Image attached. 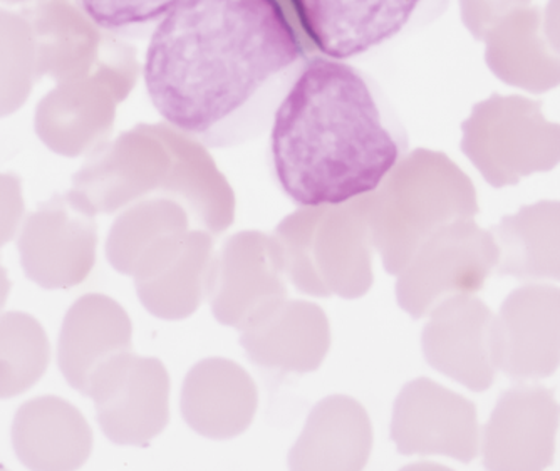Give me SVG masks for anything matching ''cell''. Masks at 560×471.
<instances>
[{
    "instance_id": "1",
    "label": "cell",
    "mask_w": 560,
    "mask_h": 471,
    "mask_svg": "<svg viewBox=\"0 0 560 471\" xmlns=\"http://www.w3.org/2000/svg\"><path fill=\"white\" fill-rule=\"evenodd\" d=\"M310 56L280 0H185L151 31L144 87L170 127L234 148L269 130Z\"/></svg>"
},
{
    "instance_id": "2",
    "label": "cell",
    "mask_w": 560,
    "mask_h": 471,
    "mask_svg": "<svg viewBox=\"0 0 560 471\" xmlns=\"http://www.w3.org/2000/svg\"><path fill=\"white\" fill-rule=\"evenodd\" d=\"M269 165L301 209L342 205L383 185L410 138L383 87L349 61L311 55L277 106Z\"/></svg>"
},
{
    "instance_id": "3",
    "label": "cell",
    "mask_w": 560,
    "mask_h": 471,
    "mask_svg": "<svg viewBox=\"0 0 560 471\" xmlns=\"http://www.w3.org/2000/svg\"><path fill=\"white\" fill-rule=\"evenodd\" d=\"M477 213L470 178L445 155L418 150L370 193L371 244L386 272L399 275L433 232Z\"/></svg>"
},
{
    "instance_id": "4",
    "label": "cell",
    "mask_w": 560,
    "mask_h": 471,
    "mask_svg": "<svg viewBox=\"0 0 560 471\" xmlns=\"http://www.w3.org/2000/svg\"><path fill=\"white\" fill-rule=\"evenodd\" d=\"M370 195L291 213L273 232L285 278L302 294L358 299L373 285Z\"/></svg>"
},
{
    "instance_id": "5",
    "label": "cell",
    "mask_w": 560,
    "mask_h": 471,
    "mask_svg": "<svg viewBox=\"0 0 560 471\" xmlns=\"http://www.w3.org/2000/svg\"><path fill=\"white\" fill-rule=\"evenodd\" d=\"M462 128V150L492 187H512L560 163V125L547 121L542 102L495 93Z\"/></svg>"
},
{
    "instance_id": "6",
    "label": "cell",
    "mask_w": 560,
    "mask_h": 471,
    "mask_svg": "<svg viewBox=\"0 0 560 471\" xmlns=\"http://www.w3.org/2000/svg\"><path fill=\"white\" fill-rule=\"evenodd\" d=\"M289 5L316 52L351 61L430 26L450 0H289Z\"/></svg>"
},
{
    "instance_id": "7",
    "label": "cell",
    "mask_w": 560,
    "mask_h": 471,
    "mask_svg": "<svg viewBox=\"0 0 560 471\" xmlns=\"http://www.w3.org/2000/svg\"><path fill=\"white\" fill-rule=\"evenodd\" d=\"M500 260L492 232L474 219L446 223L433 232L396 282L399 307L413 319L430 314L453 295L481 291Z\"/></svg>"
},
{
    "instance_id": "8",
    "label": "cell",
    "mask_w": 560,
    "mask_h": 471,
    "mask_svg": "<svg viewBox=\"0 0 560 471\" xmlns=\"http://www.w3.org/2000/svg\"><path fill=\"white\" fill-rule=\"evenodd\" d=\"M284 263L276 237L242 232L213 256L206 295L220 325L250 331L288 301Z\"/></svg>"
},
{
    "instance_id": "9",
    "label": "cell",
    "mask_w": 560,
    "mask_h": 471,
    "mask_svg": "<svg viewBox=\"0 0 560 471\" xmlns=\"http://www.w3.org/2000/svg\"><path fill=\"white\" fill-rule=\"evenodd\" d=\"M90 396L115 445H148L168 423V375L153 357L116 354L94 370Z\"/></svg>"
},
{
    "instance_id": "10",
    "label": "cell",
    "mask_w": 560,
    "mask_h": 471,
    "mask_svg": "<svg viewBox=\"0 0 560 471\" xmlns=\"http://www.w3.org/2000/svg\"><path fill=\"white\" fill-rule=\"evenodd\" d=\"M97 223L71 197L55 195L31 213L18 240L27 279L47 289L83 284L96 263Z\"/></svg>"
},
{
    "instance_id": "11",
    "label": "cell",
    "mask_w": 560,
    "mask_h": 471,
    "mask_svg": "<svg viewBox=\"0 0 560 471\" xmlns=\"http://www.w3.org/2000/svg\"><path fill=\"white\" fill-rule=\"evenodd\" d=\"M492 354L495 367L512 381L552 376L560 366V289H515L493 320Z\"/></svg>"
},
{
    "instance_id": "12",
    "label": "cell",
    "mask_w": 560,
    "mask_h": 471,
    "mask_svg": "<svg viewBox=\"0 0 560 471\" xmlns=\"http://www.w3.org/2000/svg\"><path fill=\"white\" fill-rule=\"evenodd\" d=\"M213 254L207 231L168 232L148 245L131 269L138 297L153 316L178 320L191 316L206 295Z\"/></svg>"
},
{
    "instance_id": "13",
    "label": "cell",
    "mask_w": 560,
    "mask_h": 471,
    "mask_svg": "<svg viewBox=\"0 0 560 471\" xmlns=\"http://www.w3.org/2000/svg\"><path fill=\"white\" fill-rule=\"evenodd\" d=\"M392 438L402 455H446L470 463L480 445L477 408L430 379H418L396 401Z\"/></svg>"
},
{
    "instance_id": "14",
    "label": "cell",
    "mask_w": 560,
    "mask_h": 471,
    "mask_svg": "<svg viewBox=\"0 0 560 471\" xmlns=\"http://www.w3.org/2000/svg\"><path fill=\"white\" fill-rule=\"evenodd\" d=\"M559 421L552 389L537 385L509 389L483 428V464L489 470L552 467Z\"/></svg>"
},
{
    "instance_id": "15",
    "label": "cell",
    "mask_w": 560,
    "mask_h": 471,
    "mask_svg": "<svg viewBox=\"0 0 560 471\" xmlns=\"http://www.w3.org/2000/svg\"><path fill=\"white\" fill-rule=\"evenodd\" d=\"M430 316L423 331V353L430 366L471 391H487L497 369L492 354L495 316L489 306L470 295H453Z\"/></svg>"
},
{
    "instance_id": "16",
    "label": "cell",
    "mask_w": 560,
    "mask_h": 471,
    "mask_svg": "<svg viewBox=\"0 0 560 471\" xmlns=\"http://www.w3.org/2000/svg\"><path fill=\"white\" fill-rule=\"evenodd\" d=\"M131 320L108 295L86 294L72 304L62 322L58 364L71 388L90 396L94 370L131 351Z\"/></svg>"
},
{
    "instance_id": "17",
    "label": "cell",
    "mask_w": 560,
    "mask_h": 471,
    "mask_svg": "<svg viewBox=\"0 0 560 471\" xmlns=\"http://www.w3.org/2000/svg\"><path fill=\"white\" fill-rule=\"evenodd\" d=\"M12 445L30 470H75L93 451V432L74 404L59 396H40L15 413Z\"/></svg>"
},
{
    "instance_id": "18",
    "label": "cell",
    "mask_w": 560,
    "mask_h": 471,
    "mask_svg": "<svg viewBox=\"0 0 560 471\" xmlns=\"http://www.w3.org/2000/svg\"><path fill=\"white\" fill-rule=\"evenodd\" d=\"M542 11L527 5L505 15L486 36L490 71L509 86L544 94L560 86V56L542 36Z\"/></svg>"
},
{
    "instance_id": "19",
    "label": "cell",
    "mask_w": 560,
    "mask_h": 471,
    "mask_svg": "<svg viewBox=\"0 0 560 471\" xmlns=\"http://www.w3.org/2000/svg\"><path fill=\"white\" fill-rule=\"evenodd\" d=\"M113 125V106L91 80L56 84L40 99L34 116L39 140L50 152L68 158L93 150Z\"/></svg>"
},
{
    "instance_id": "20",
    "label": "cell",
    "mask_w": 560,
    "mask_h": 471,
    "mask_svg": "<svg viewBox=\"0 0 560 471\" xmlns=\"http://www.w3.org/2000/svg\"><path fill=\"white\" fill-rule=\"evenodd\" d=\"M36 46V78L56 84L86 78L100 27L68 0H39L22 9Z\"/></svg>"
},
{
    "instance_id": "21",
    "label": "cell",
    "mask_w": 560,
    "mask_h": 471,
    "mask_svg": "<svg viewBox=\"0 0 560 471\" xmlns=\"http://www.w3.org/2000/svg\"><path fill=\"white\" fill-rule=\"evenodd\" d=\"M499 275L521 281H560V202L522 207L495 228Z\"/></svg>"
},
{
    "instance_id": "22",
    "label": "cell",
    "mask_w": 560,
    "mask_h": 471,
    "mask_svg": "<svg viewBox=\"0 0 560 471\" xmlns=\"http://www.w3.org/2000/svg\"><path fill=\"white\" fill-rule=\"evenodd\" d=\"M50 344L36 317L24 313L0 316V400L24 395L46 375Z\"/></svg>"
},
{
    "instance_id": "23",
    "label": "cell",
    "mask_w": 560,
    "mask_h": 471,
    "mask_svg": "<svg viewBox=\"0 0 560 471\" xmlns=\"http://www.w3.org/2000/svg\"><path fill=\"white\" fill-rule=\"evenodd\" d=\"M190 228H195L194 222L184 207L160 200L140 202L113 223L106 240V257L116 272L130 275L135 262L148 245L168 232Z\"/></svg>"
},
{
    "instance_id": "24",
    "label": "cell",
    "mask_w": 560,
    "mask_h": 471,
    "mask_svg": "<svg viewBox=\"0 0 560 471\" xmlns=\"http://www.w3.org/2000/svg\"><path fill=\"white\" fill-rule=\"evenodd\" d=\"M36 78L33 30L21 12L0 8V118L25 105Z\"/></svg>"
},
{
    "instance_id": "25",
    "label": "cell",
    "mask_w": 560,
    "mask_h": 471,
    "mask_svg": "<svg viewBox=\"0 0 560 471\" xmlns=\"http://www.w3.org/2000/svg\"><path fill=\"white\" fill-rule=\"evenodd\" d=\"M185 0H81V9L105 33L143 34Z\"/></svg>"
},
{
    "instance_id": "26",
    "label": "cell",
    "mask_w": 560,
    "mask_h": 471,
    "mask_svg": "<svg viewBox=\"0 0 560 471\" xmlns=\"http://www.w3.org/2000/svg\"><path fill=\"white\" fill-rule=\"evenodd\" d=\"M532 0H462L465 26L475 39L483 40L505 15L530 5Z\"/></svg>"
},
{
    "instance_id": "27",
    "label": "cell",
    "mask_w": 560,
    "mask_h": 471,
    "mask_svg": "<svg viewBox=\"0 0 560 471\" xmlns=\"http://www.w3.org/2000/svg\"><path fill=\"white\" fill-rule=\"evenodd\" d=\"M24 212L22 178L15 173H0V249L18 234Z\"/></svg>"
},
{
    "instance_id": "28",
    "label": "cell",
    "mask_w": 560,
    "mask_h": 471,
    "mask_svg": "<svg viewBox=\"0 0 560 471\" xmlns=\"http://www.w3.org/2000/svg\"><path fill=\"white\" fill-rule=\"evenodd\" d=\"M544 34L553 51L560 56V0H549L544 14Z\"/></svg>"
},
{
    "instance_id": "29",
    "label": "cell",
    "mask_w": 560,
    "mask_h": 471,
    "mask_svg": "<svg viewBox=\"0 0 560 471\" xmlns=\"http://www.w3.org/2000/svg\"><path fill=\"white\" fill-rule=\"evenodd\" d=\"M11 287L12 284L9 281L8 269L0 263V310L4 309L5 303H8Z\"/></svg>"
},
{
    "instance_id": "30",
    "label": "cell",
    "mask_w": 560,
    "mask_h": 471,
    "mask_svg": "<svg viewBox=\"0 0 560 471\" xmlns=\"http://www.w3.org/2000/svg\"><path fill=\"white\" fill-rule=\"evenodd\" d=\"M0 2H5V4H22V2H39V0H0Z\"/></svg>"
}]
</instances>
